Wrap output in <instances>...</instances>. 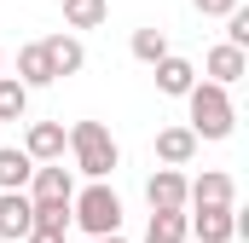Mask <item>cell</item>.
Masks as SVG:
<instances>
[{
    "instance_id": "cell-5",
    "label": "cell",
    "mask_w": 249,
    "mask_h": 243,
    "mask_svg": "<svg viewBox=\"0 0 249 243\" xmlns=\"http://www.w3.org/2000/svg\"><path fill=\"white\" fill-rule=\"evenodd\" d=\"M186 208H238V180L209 168L203 180H186Z\"/></svg>"
},
{
    "instance_id": "cell-16",
    "label": "cell",
    "mask_w": 249,
    "mask_h": 243,
    "mask_svg": "<svg viewBox=\"0 0 249 243\" xmlns=\"http://www.w3.org/2000/svg\"><path fill=\"white\" fill-rule=\"evenodd\" d=\"M110 17V0H64V23L70 29H99Z\"/></svg>"
},
{
    "instance_id": "cell-12",
    "label": "cell",
    "mask_w": 249,
    "mask_h": 243,
    "mask_svg": "<svg viewBox=\"0 0 249 243\" xmlns=\"http://www.w3.org/2000/svg\"><path fill=\"white\" fill-rule=\"evenodd\" d=\"M41 47H47V64H53V81H58V75H81V69H87V47H81L75 35H47Z\"/></svg>"
},
{
    "instance_id": "cell-24",
    "label": "cell",
    "mask_w": 249,
    "mask_h": 243,
    "mask_svg": "<svg viewBox=\"0 0 249 243\" xmlns=\"http://www.w3.org/2000/svg\"><path fill=\"white\" fill-rule=\"evenodd\" d=\"M87 243H116V238H87Z\"/></svg>"
},
{
    "instance_id": "cell-1",
    "label": "cell",
    "mask_w": 249,
    "mask_h": 243,
    "mask_svg": "<svg viewBox=\"0 0 249 243\" xmlns=\"http://www.w3.org/2000/svg\"><path fill=\"white\" fill-rule=\"evenodd\" d=\"M64 151L75 156V168H81L87 180H110V174L122 168V145L110 139L105 122H75V127L64 133Z\"/></svg>"
},
{
    "instance_id": "cell-26",
    "label": "cell",
    "mask_w": 249,
    "mask_h": 243,
    "mask_svg": "<svg viewBox=\"0 0 249 243\" xmlns=\"http://www.w3.org/2000/svg\"><path fill=\"white\" fill-rule=\"evenodd\" d=\"M116 243H122V238H116Z\"/></svg>"
},
{
    "instance_id": "cell-9",
    "label": "cell",
    "mask_w": 249,
    "mask_h": 243,
    "mask_svg": "<svg viewBox=\"0 0 249 243\" xmlns=\"http://www.w3.org/2000/svg\"><path fill=\"white\" fill-rule=\"evenodd\" d=\"M203 69H209V81H214V87H226V93H232V87L249 75V52H238V47H226V41H220V47H209Z\"/></svg>"
},
{
    "instance_id": "cell-21",
    "label": "cell",
    "mask_w": 249,
    "mask_h": 243,
    "mask_svg": "<svg viewBox=\"0 0 249 243\" xmlns=\"http://www.w3.org/2000/svg\"><path fill=\"white\" fill-rule=\"evenodd\" d=\"M226 47H238V52H249V12L238 6L232 17H226Z\"/></svg>"
},
{
    "instance_id": "cell-25",
    "label": "cell",
    "mask_w": 249,
    "mask_h": 243,
    "mask_svg": "<svg viewBox=\"0 0 249 243\" xmlns=\"http://www.w3.org/2000/svg\"><path fill=\"white\" fill-rule=\"evenodd\" d=\"M0 69H6V52H0Z\"/></svg>"
},
{
    "instance_id": "cell-3",
    "label": "cell",
    "mask_w": 249,
    "mask_h": 243,
    "mask_svg": "<svg viewBox=\"0 0 249 243\" xmlns=\"http://www.w3.org/2000/svg\"><path fill=\"white\" fill-rule=\"evenodd\" d=\"M70 226H81L87 238H122V197L105 180H87V191L70 197Z\"/></svg>"
},
{
    "instance_id": "cell-18",
    "label": "cell",
    "mask_w": 249,
    "mask_h": 243,
    "mask_svg": "<svg viewBox=\"0 0 249 243\" xmlns=\"http://www.w3.org/2000/svg\"><path fill=\"white\" fill-rule=\"evenodd\" d=\"M127 47H133L139 64H162V58H168V35H162V29H133Z\"/></svg>"
},
{
    "instance_id": "cell-15",
    "label": "cell",
    "mask_w": 249,
    "mask_h": 243,
    "mask_svg": "<svg viewBox=\"0 0 249 243\" xmlns=\"http://www.w3.org/2000/svg\"><path fill=\"white\" fill-rule=\"evenodd\" d=\"M29 174H35V162L18 145H0V191H29Z\"/></svg>"
},
{
    "instance_id": "cell-4",
    "label": "cell",
    "mask_w": 249,
    "mask_h": 243,
    "mask_svg": "<svg viewBox=\"0 0 249 243\" xmlns=\"http://www.w3.org/2000/svg\"><path fill=\"white\" fill-rule=\"evenodd\" d=\"M238 232H244L238 208H191L186 214V238H197V243H232Z\"/></svg>"
},
{
    "instance_id": "cell-23",
    "label": "cell",
    "mask_w": 249,
    "mask_h": 243,
    "mask_svg": "<svg viewBox=\"0 0 249 243\" xmlns=\"http://www.w3.org/2000/svg\"><path fill=\"white\" fill-rule=\"evenodd\" d=\"M23 243H64V232H29Z\"/></svg>"
},
{
    "instance_id": "cell-19",
    "label": "cell",
    "mask_w": 249,
    "mask_h": 243,
    "mask_svg": "<svg viewBox=\"0 0 249 243\" xmlns=\"http://www.w3.org/2000/svg\"><path fill=\"white\" fill-rule=\"evenodd\" d=\"M145 243H186V214H151Z\"/></svg>"
},
{
    "instance_id": "cell-14",
    "label": "cell",
    "mask_w": 249,
    "mask_h": 243,
    "mask_svg": "<svg viewBox=\"0 0 249 243\" xmlns=\"http://www.w3.org/2000/svg\"><path fill=\"white\" fill-rule=\"evenodd\" d=\"M191 156H197L191 127H162V133H157V162H162V168H186Z\"/></svg>"
},
{
    "instance_id": "cell-10",
    "label": "cell",
    "mask_w": 249,
    "mask_h": 243,
    "mask_svg": "<svg viewBox=\"0 0 249 243\" xmlns=\"http://www.w3.org/2000/svg\"><path fill=\"white\" fill-rule=\"evenodd\" d=\"M29 232H35L29 197H23V191H0V238H6V243H23Z\"/></svg>"
},
{
    "instance_id": "cell-8",
    "label": "cell",
    "mask_w": 249,
    "mask_h": 243,
    "mask_svg": "<svg viewBox=\"0 0 249 243\" xmlns=\"http://www.w3.org/2000/svg\"><path fill=\"white\" fill-rule=\"evenodd\" d=\"M35 168L41 162H64V122H29V133H23V145H18Z\"/></svg>"
},
{
    "instance_id": "cell-11",
    "label": "cell",
    "mask_w": 249,
    "mask_h": 243,
    "mask_svg": "<svg viewBox=\"0 0 249 243\" xmlns=\"http://www.w3.org/2000/svg\"><path fill=\"white\" fill-rule=\"evenodd\" d=\"M157 69V93H168V99H186L191 87H197V64L180 58V52H168L162 64H151Z\"/></svg>"
},
{
    "instance_id": "cell-22",
    "label": "cell",
    "mask_w": 249,
    "mask_h": 243,
    "mask_svg": "<svg viewBox=\"0 0 249 243\" xmlns=\"http://www.w3.org/2000/svg\"><path fill=\"white\" fill-rule=\"evenodd\" d=\"M191 6H197L203 17H232V12H238L244 0H191Z\"/></svg>"
},
{
    "instance_id": "cell-6",
    "label": "cell",
    "mask_w": 249,
    "mask_h": 243,
    "mask_svg": "<svg viewBox=\"0 0 249 243\" xmlns=\"http://www.w3.org/2000/svg\"><path fill=\"white\" fill-rule=\"evenodd\" d=\"M145 203H151V214H186V174L180 168H157L145 180Z\"/></svg>"
},
{
    "instance_id": "cell-2",
    "label": "cell",
    "mask_w": 249,
    "mask_h": 243,
    "mask_svg": "<svg viewBox=\"0 0 249 243\" xmlns=\"http://www.w3.org/2000/svg\"><path fill=\"white\" fill-rule=\"evenodd\" d=\"M186 127H191L197 145H203V139H232V127H238L232 93L214 87V81H197V87L186 93Z\"/></svg>"
},
{
    "instance_id": "cell-7",
    "label": "cell",
    "mask_w": 249,
    "mask_h": 243,
    "mask_svg": "<svg viewBox=\"0 0 249 243\" xmlns=\"http://www.w3.org/2000/svg\"><path fill=\"white\" fill-rule=\"evenodd\" d=\"M29 203H70L75 197V180H70V168L64 162H41L35 174H29V191H23Z\"/></svg>"
},
{
    "instance_id": "cell-13",
    "label": "cell",
    "mask_w": 249,
    "mask_h": 243,
    "mask_svg": "<svg viewBox=\"0 0 249 243\" xmlns=\"http://www.w3.org/2000/svg\"><path fill=\"white\" fill-rule=\"evenodd\" d=\"M18 81L35 93V87H53V64H47V47L41 41H23L18 47Z\"/></svg>"
},
{
    "instance_id": "cell-20",
    "label": "cell",
    "mask_w": 249,
    "mask_h": 243,
    "mask_svg": "<svg viewBox=\"0 0 249 243\" xmlns=\"http://www.w3.org/2000/svg\"><path fill=\"white\" fill-rule=\"evenodd\" d=\"M35 208V232H70V203H29Z\"/></svg>"
},
{
    "instance_id": "cell-17",
    "label": "cell",
    "mask_w": 249,
    "mask_h": 243,
    "mask_svg": "<svg viewBox=\"0 0 249 243\" xmlns=\"http://www.w3.org/2000/svg\"><path fill=\"white\" fill-rule=\"evenodd\" d=\"M29 116V87L18 75H0V122H23Z\"/></svg>"
}]
</instances>
